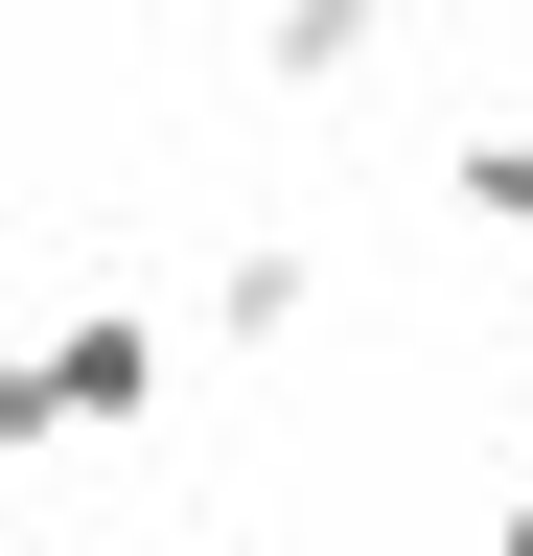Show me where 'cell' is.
I'll use <instances>...</instances> for the list:
<instances>
[{
	"mask_svg": "<svg viewBox=\"0 0 533 556\" xmlns=\"http://www.w3.org/2000/svg\"><path fill=\"white\" fill-rule=\"evenodd\" d=\"M163 371H186V325H163V302H71V325L24 348L47 441H140V417H163Z\"/></svg>",
	"mask_w": 533,
	"mask_h": 556,
	"instance_id": "6da1fadb",
	"label": "cell"
},
{
	"mask_svg": "<svg viewBox=\"0 0 533 556\" xmlns=\"http://www.w3.org/2000/svg\"><path fill=\"white\" fill-rule=\"evenodd\" d=\"M394 47V0H255V93H348Z\"/></svg>",
	"mask_w": 533,
	"mask_h": 556,
	"instance_id": "7a4b0ae2",
	"label": "cell"
},
{
	"mask_svg": "<svg viewBox=\"0 0 533 556\" xmlns=\"http://www.w3.org/2000/svg\"><path fill=\"white\" fill-rule=\"evenodd\" d=\"M325 325V255L302 232H232V278H210V348H302Z\"/></svg>",
	"mask_w": 533,
	"mask_h": 556,
	"instance_id": "3957f363",
	"label": "cell"
},
{
	"mask_svg": "<svg viewBox=\"0 0 533 556\" xmlns=\"http://www.w3.org/2000/svg\"><path fill=\"white\" fill-rule=\"evenodd\" d=\"M441 208H464V232H533V116H487V139H464V163H441Z\"/></svg>",
	"mask_w": 533,
	"mask_h": 556,
	"instance_id": "277c9868",
	"label": "cell"
},
{
	"mask_svg": "<svg viewBox=\"0 0 533 556\" xmlns=\"http://www.w3.org/2000/svg\"><path fill=\"white\" fill-rule=\"evenodd\" d=\"M0 464H47V394H24V348H0Z\"/></svg>",
	"mask_w": 533,
	"mask_h": 556,
	"instance_id": "5b68a950",
	"label": "cell"
},
{
	"mask_svg": "<svg viewBox=\"0 0 533 556\" xmlns=\"http://www.w3.org/2000/svg\"><path fill=\"white\" fill-rule=\"evenodd\" d=\"M510 464H533V441H510Z\"/></svg>",
	"mask_w": 533,
	"mask_h": 556,
	"instance_id": "8992f818",
	"label": "cell"
}]
</instances>
